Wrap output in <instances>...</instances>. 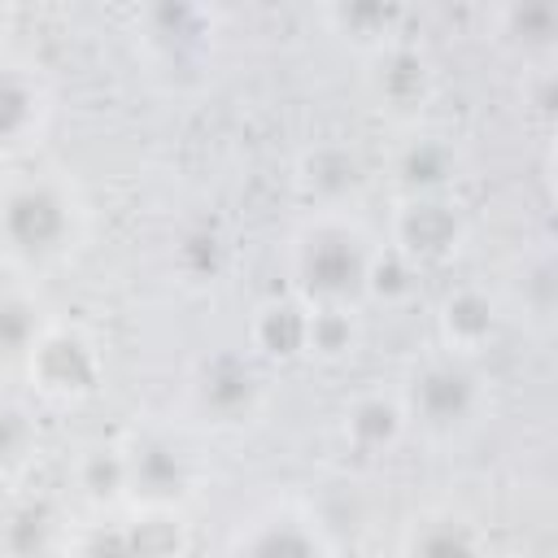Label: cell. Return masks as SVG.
<instances>
[{"label": "cell", "mask_w": 558, "mask_h": 558, "mask_svg": "<svg viewBox=\"0 0 558 558\" xmlns=\"http://www.w3.org/2000/svg\"><path fill=\"white\" fill-rule=\"evenodd\" d=\"M371 87L392 109H414L427 96V61L414 48H379V61L371 70Z\"/></svg>", "instance_id": "30bf717a"}, {"label": "cell", "mask_w": 558, "mask_h": 558, "mask_svg": "<svg viewBox=\"0 0 558 558\" xmlns=\"http://www.w3.org/2000/svg\"><path fill=\"white\" fill-rule=\"evenodd\" d=\"M392 174H397V183L410 201L414 196H436L453 174V148L440 144L436 135H414L410 144H401V153L392 161Z\"/></svg>", "instance_id": "ba28073f"}, {"label": "cell", "mask_w": 558, "mask_h": 558, "mask_svg": "<svg viewBox=\"0 0 558 558\" xmlns=\"http://www.w3.org/2000/svg\"><path fill=\"white\" fill-rule=\"evenodd\" d=\"M327 17L357 39H388L392 26L405 17V9H397V4H336Z\"/></svg>", "instance_id": "44dd1931"}, {"label": "cell", "mask_w": 558, "mask_h": 558, "mask_svg": "<svg viewBox=\"0 0 558 558\" xmlns=\"http://www.w3.org/2000/svg\"><path fill=\"white\" fill-rule=\"evenodd\" d=\"M405 558H484L480 532L458 514H432L410 532Z\"/></svg>", "instance_id": "7c38bea8"}, {"label": "cell", "mask_w": 558, "mask_h": 558, "mask_svg": "<svg viewBox=\"0 0 558 558\" xmlns=\"http://www.w3.org/2000/svg\"><path fill=\"white\" fill-rule=\"evenodd\" d=\"M532 113L541 122L554 118V74L549 70H536V96H532Z\"/></svg>", "instance_id": "4316f807"}, {"label": "cell", "mask_w": 558, "mask_h": 558, "mask_svg": "<svg viewBox=\"0 0 558 558\" xmlns=\"http://www.w3.org/2000/svg\"><path fill=\"white\" fill-rule=\"evenodd\" d=\"M78 558H140V554H135L131 527H100V532L87 536Z\"/></svg>", "instance_id": "d4e9b609"}, {"label": "cell", "mask_w": 558, "mask_h": 558, "mask_svg": "<svg viewBox=\"0 0 558 558\" xmlns=\"http://www.w3.org/2000/svg\"><path fill=\"white\" fill-rule=\"evenodd\" d=\"M39 305L22 292H0V362H26L35 340L44 336Z\"/></svg>", "instance_id": "e0dca14e"}, {"label": "cell", "mask_w": 558, "mask_h": 558, "mask_svg": "<svg viewBox=\"0 0 558 558\" xmlns=\"http://www.w3.org/2000/svg\"><path fill=\"white\" fill-rule=\"evenodd\" d=\"M31 440H35L31 418H26L13 401H0V466H9V462H17V458H26Z\"/></svg>", "instance_id": "cb8c5ba5"}, {"label": "cell", "mask_w": 558, "mask_h": 558, "mask_svg": "<svg viewBox=\"0 0 558 558\" xmlns=\"http://www.w3.org/2000/svg\"><path fill=\"white\" fill-rule=\"evenodd\" d=\"M410 410L427 427H462L480 410V379L453 357L427 362L410 379Z\"/></svg>", "instance_id": "277c9868"}, {"label": "cell", "mask_w": 558, "mask_h": 558, "mask_svg": "<svg viewBox=\"0 0 558 558\" xmlns=\"http://www.w3.org/2000/svg\"><path fill=\"white\" fill-rule=\"evenodd\" d=\"M410 275H414V262H405V257L392 248V253H384V257H371L366 288L392 301V296H405V292H410V283H414Z\"/></svg>", "instance_id": "603a6c76"}, {"label": "cell", "mask_w": 558, "mask_h": 558, "mask_svg": "<svg viewBox=\"0 0 558 558\" xmlns=\"http://www.w3.org/2000/svg\"><path fill=\"white\" fill-rule=\"evenodd\" d=\"M122 462H126V493L144 501V510H170L187 493V462L161 436L135 440L131 449H122Z\"/></svg>", "instance_id": "8992f818"}, {"label": "cell", "mask_w": 558, "mask_h": 558, "mask_svg": "<svg viewBox=\"0 0 558 558\" xmlns=\"http://www.w3.org/2000/svg\"><path fill=\"white\" fill-rule=\"evenodd\" d=\"M305 323L310 314L292 301H275L266 310H257L253 318V344L262 353H275V357H296L305 353Z\"/></svg>", "instance_id": "2e32d148"}, {"label": "cell", "mask_w": 558, "mask_h": 558, "mask_svg": "<svg viewBox=\"0 0 558 558\" xmlns=\"http://www.w3.org/2000/svg\"><path fill=\"white\" fill-rule=\"evenodd\" d=\"M501 35H510L523 52H549L558 44V9L554 4H506L497 13Z\"/></svg>", "instance_id": "ac0fdd59"}, {"label": "cell", "mask_w": 558, "mask_h": 558, "mask_svg": "<svg viewBox=\"0 0 558 558\" xmlns=\"http://www.w3.org/2000/svg\"><path fill=\"white\" fill-rule=\"evenodd\" d=\"M57 536V514L44 501H22L0 519L4 558H44Z\"/></svg>", "instance_id": "4fadbf2b"}, {"label": "cell", "mask_w": 558, "mask_h": 558, "mask_svg": "<svg viewBox=\"0 0 558 558\" xmlns=\"http://www.w3.org/2000/svg\"><path fill=\"white\" fill-rule=\"evenodd\" d=\"M305 183H310L318 196L336 201V196H344V192L357 183V161H353L344 148H318V153L305 157Z\"/></svg>", "instance_id": "ffe728a7"}, {"label": "cell", "mask_w": 558, "mask_h": 558, "mask_svg": "<svg viewBox=\"0 0 558 558\" xmlns=\"http://www.w3.org/2000/svg\"><path fill=\"white\" fill-rule=\"evenodd\" d=\"M296 283L318 305H344L353 292L366 288L371 253L357 231L344 227H314L296 244Z\"/></svg>", "instance_id": "7a4b0ae2"}, {"label": "cell", "mask_w": 558, "mask_h": 558, "mask_svg": "<svg viewBox=\"0 0 558 558\" xmlns=\"http://www.w3.org/2000/svg\"><path fill=\"white\" fill-rule=\"evenodd\" d=\"M78 488L92 497V501H118L126 493V462H122V449H92L83 462H78Z\"/></svg>", "instance_id": "d6986e66"}, {"label": "cell", "mask_w": 558, "mask_h": 558, "mask_svg": "<svg viewBox=\"0 0 558 558\" xmlns=\"http://www.w3.org/2000/svg\"><path fill=\"white\" fill-rule=\"evenodd\" d=\"M39 113H44L39 83L22 65L0 61V148L22 144L39 126Z\"/></svg>", "instance_id": "8fae6325"}, {"label": "cell", "mask_w": 558, "mask_h": 558, "mask_svg": "<svg viewBox=\"0 0 558 558\" xmlns=\"http://www.w3.org/2000/svg\"><path fill=\"white\" fill-rule=\"evenodd\" d=\"M31 379L39 384V392L70 401V397H87L100 379V357L92 349V340H83L78 331H44L26 357Z\"/></svg>", "instance_id": "3957f363"}, {"label": "cell", "mask_w": 558, "mask_h": 558, "mask_svg": "<svg viewBox=\"0 0 558 558\" xmlns=\"http://www.w3.org/2000/svg\"><path fill=\"white\" fill-rule=\"evenodd\" d=\"M462 244V218L440 196H414L397 214V253L405 262H445Z\"/></svg>", "instance_id": "52a82bcc"}, {"label": "cell", "mask_w": 558, "mask_h": 558, "mask_svg": "<svg viewBox=\"0 0 558 558\" xmlns=\"http://www.w3.org/2000/svg\"><path fill=\"white\" fill-rule=\"evenodd\" d=\"M493 327H497V310L484 292L475 288H462L453 296H445L440 305V336L449 344V353H475L493 340Z\"/></svg>", "instance_id": "9c48e42d"}, {"label": "cell", "mask_w": 558, "mask_h": 558, "mask_svg": "<svg viewBox=\"0 0 558 558\" xmlns=\"http://www.w3.org/2000/svg\"><path fill=\"white\" fill-rule=\"evenodd\" d=\"M235 558H323V541L296 519H266L240 541Z\"/></svg>", "instance_id": "5bb4252c"}, {"label": "cell", "mask_w": 558, "mask_h": 558, "mask_svg": "<svg viewBox=\"0 0 558 558\" xmlns=\"http://www.w3.org/2000/svg\"><path fill=\"white\" fill-rule=\"evenodd\" d=\"M353 344V323L340 305H318L305 323V349L318 357H340Z\"/></svg>", "instance_id": "7402d4cb"}, {"label": "cell", "mask_w": 558, "mask_h": 558, "mask_svg": "<svg viewBox=\"0 0 558 558\" xmlns=\"http://www.w3.org/2000/svg\"><path fill=\"white\" fill-rule=\"evenodd\" d=\"M405 427V414L397 401L371 392V397H357L349 410H344V432L357 449H388Z\"/></svg>", "instance_id": "9a60e30c"}, {"label": "cell", "mask_w": 558, "mask_h": 558, "mask_svg": "<svg viewBox=\"0 0 558 558\" xmlns=\"http://www.w3.org/2000/svg\"><path fill=\"white\" fill-rule=\"evenodd\" d=\"M74 235V205L48 179H22L0 192V248L17 262L57 257Z\"/></svg>", "instance_id": "6da1fadb"}, {"label": "cell", "mask_w": 558, "mask_h": 558, "mask_svg": "<svg viewBox=\"0 0 558 558\" xmlns=\"http://www.w3.org/2000/svg\"><path fill=\"white\" fill-rule=\"evenodd\" d=\"M192 392L214 423H244L262 401V379L240 353H214L201 362Z\"/></svg>", "instance_id": "5b68a950"}, {"label": "cell", "mask_w": 558, "mask_h": 558, "mask_svg": "<svg viewBox=\"0 0 558 558\" xmlns=\"http://www.w3.org/2000/svg\"><path fill=\"white\" fill-rule=\"evenodd\" d=\"M179 257H183L187 275H214V270H218V257H222V248H218V240H214V235L196 231V235H187V240H183Z\"/></svg>", "instance_id": "484cf974"}]
</instances>
